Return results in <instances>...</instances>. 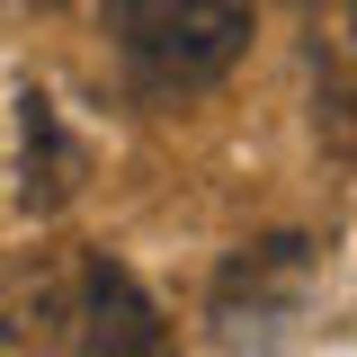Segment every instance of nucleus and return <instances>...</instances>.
<instances>
[{"instance_id":"4","label":"nucleus","mask_w":357,"mask_h":357,"mask_svg":"<svg viewBox=\"0 0 357 357\" xmlns=\"http://www.w3.org/2000/svg\"><path fill=\"white\" fill-rule=\"evenodd\" d=\"M72 268L63 259H27L0 277V349H63L72 340Z\"/></svg>"},{"instance_id":"5","label":"nucleus","mask_w":357,"mask_h":357,"mask_svg":"<svg viewBox=\"0 0 357 357\" xmlns=\"http://www.w3.org/2000/svg\"><path fill=\"white\" fill-rule=\"evenodd\" d=\"M304 268H312V241L304 232H277V241H250V250H232L223 259V277H215V312L223 304H277V295H295L304 286Z\"/></svg>"},{"instance_id":"3","label":"nucleus","mask_w":357,"mask_h":357,"mask_svg":"<svg viewBox=\"0 0 357 357\" xmlns=\"http://www.w3.org/2000/svg\"><path fill=\"white\" fill-rule=\"evenodd\" d=\"M81 178H89V152L63 134L54 98L27 89V98H18V206H27V215H63V206L81 197Z\"/></svg>"},{"instance_id":"1","label":"nucleus","mask_w":357,"mask_h":357,"mask_svg":"<svg viewBox=\"0 0 357 357\" xmlns=\"http://www.w3.org/2000/svg\"><path fill=\"white\" fill-rule=\"evenodd\" d=\"M107 36L152 89H206L250 54V0H107Z\"/></svg>"},{"instance_id":"2","label":"nucleus","mask_w":357,"mask_h":357,"mask_svg":"<svg viewBox=\"0 0 357 357\" xmlns=\"http://www.w3.org/2000/svg\"><path fill=\"white\" fill-rule=\"evenodd\" d=\"M72 304H81V312H72V321H81V331H72L81 349H107V357H161V340H170V331H161V304H152V295L134 286V268L107 259V250H98V259H81Z\"/></svg>"}]
</instances>
